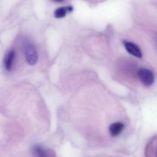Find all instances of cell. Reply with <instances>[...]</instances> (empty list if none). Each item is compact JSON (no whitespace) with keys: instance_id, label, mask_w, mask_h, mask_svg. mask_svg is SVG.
Instances as JSON below:
<instances>
[{"instance_id":"1","label":"cell","mask_w":157,"mask_h":157,"mask_svg":"<svg viewBox=\"0 0 157 157\" xmlns=\"http://www.w3.org/2000/svg\"><path fill=\"white\" fill-rule=\"evenodd\" d=\"M24 45L25 59L27 63L31 66L35 65L38 59V54L35 46L29 40L25 41Z\"/></svg>"},{"instance_id":"2","label":"cell","mask_w":157,"mask_h":157,"mask_svg":"<svg viewBox=\"0 0 157 157\" xmlns=\"http://www.w3.org/2000/svg\"><path fill=\"white\" fill-rule=\"evenodd\" d=\"M137 75L140 82L146 87L151 86L154 82V74L148 69L140 68L138 71Z\"/></svg>"},{"instance_id":"3","label":"cell","mask_w":157,"mask_h":157,"mask_svg":"<svg viewBox=\"0 0 157 157\" xmlns=\"http://www.w3.org/2000/svg\"><path fill=\"white\" fill-rule=\"evenodd\" d=\"M124 46L128 53L131 56L138 58H140L142 56V53L140 48L136 44L131 42H124Z\"/></svg>"},{"instance_id":"4","label":"cell","mask_w":157,"mask_h":157,"mask_svg":"<svg viewBox=\"0 0 157 157\" xmlns=\"http://www.w3.org/2000/svg\"><path fill=\"white\" fill-rule=\"evenodd\" d=\"M146 157H157V136L153 137L146 147Z\"/></svg>"},{"instance_id":"5","label":"cell","mask_w":157,"mask_h":157,"mask_svg":"<svg viewBox=\"0 0 157 157\" xmlns=\"http://www.w3.org/2000/svg\"><path fill=\"white\" fill-rule=\"evenodd\" d=\"M124 128V124L122 122H117L112 124L109 127L110 135L112 137H116L121 134Z\"/></svg>"},{"instance_id":"6","label":"cell","mask_w":157,"mask_h":157,"mask_svg":"<svg viewBox=\"0 0 157 157\" xmlns=\"http://www.w3.org/2000/svg\"><path fill=\"white\" fill-rule=\"evenodd\" d=\"M14 57L15 52L13 50L9 51L5 57L4 59V67L8 71H10L12 69Z\"/></svg>"},{"instance_id":"7","label":"cell","mask_w":157,"mask_h":157,"mask_svg":"<svg viewBox=\"0 0 157 157\" xmlns=\"http://www.w3.org/2000/svg\"><path fill=\"white\" fill-rule=\"evenodd\" d=\"M73 10V7L71 6L59 7L55 10L54 15L57 19L63 18L66 16L67 13L71 12Z\"/></svg>"},{"instance_id":"8","label":"cell","mask_w":157,"mask_h":157,"mask_svg":"<svg viewBox=\"0 0 157 157\" xmlns=\"http://www.w3.org/2000/svg\"><path fill=\"white\" fill-rule=\"evenodd\" d=\"M33 151L36 157H51L48 151L44 150L39 146H35L33 148Z\"/></svg>"}]
</instances>
